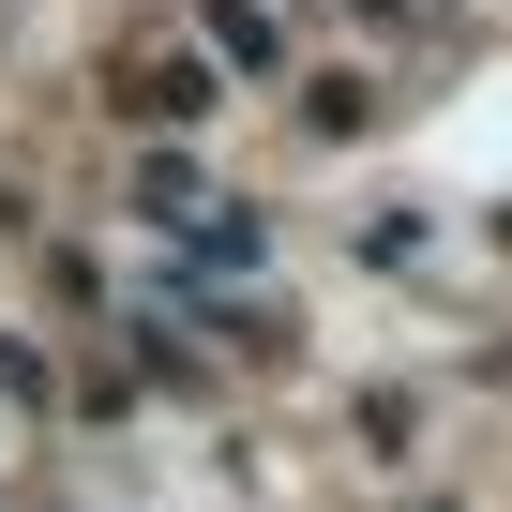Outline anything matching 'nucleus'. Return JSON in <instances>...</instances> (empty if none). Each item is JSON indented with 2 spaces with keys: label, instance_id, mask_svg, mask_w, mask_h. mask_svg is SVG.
Listing matches in <instances>:
<instances>
[{
  "label": "nucleus",
  "instance_id": "f257e3e1",
  "mask_svg": "<svg viewBox=\"0 0 512 512\" xmlns=\"http://www.w3.org/2000/svg\"><path fill=\"white\" fill-rule=\"evenodd\" d=\"M211 46H226V76H272L287 61V16H272V0H211Z\"/></svg>",
  "mask_w": 512,
  "mask_h": 512
}]
</instances>
